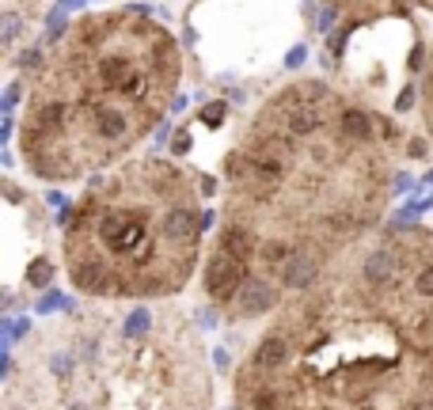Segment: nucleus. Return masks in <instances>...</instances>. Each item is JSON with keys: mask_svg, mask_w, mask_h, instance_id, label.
Masks as SVG:
<instances>
[{"mask_svg": "<svg viewBox=\"0 0 433 410\" xmlns=\"http://www.w3.org/2000/svg\"><path fill=\"white\" fill-rule=\"evenodd\" d=\"M285 353H289L285 338H281V334H270V338H262V342H259V350H255V365L270 372V369H278L281 361H285Z\"/></svg>", "mask_w": 433, "mask_h": 410, "instance_id": "0eeeda50", "label": "nucleus"}, {"mask_svg": "<svg viewBox=\"0 0 433 410\" xmlns=\"http://www.w3.org/2000/svg\"><path fill=\"white\" fill-rule=\"evenodd\" d=\"M259 255H262V258H266V263H270V266H274V263H289V247H285V244H274V239H270V244H266V247H262V251H259Z\"/></svg>", "mask_w": 433, "mask_h": 410, "instance_id": "9b49d317", "label": "nucleus"}, {"mask_svg": "<svg viewBox=\"0 0 433 410\" xmlns=\"http://www.w3.org/2000/svg\"><path fill=\"white\" fill-rule=\"evenodd\" d=\"M221 251L232 255L236 263H243V258L255 255V236H251L243 225H232V228H224V236H221Z\"/></svg>", "mask_w": 433, "mask_h": 410, "instance_id": "39448f33", "label": "nucleus"}, {"mask_svg": "<svg viewBox=\"0 0 433 410\" xmlns=\"http://www.w3.org/2000/svg\"><path fill=\"white\" fill-rule=\"evenodd\" d=\"M15 410H23V406H15Z\"/></svg>", "mask_w": 433, "mask_h": 410, "instance_id": "6ab92c4d", "label": "nucleus"}, {"mask_svg": "<svg viewBox=\"0 0 433 410\" xmlns=\"http://www.w3.org/2000/svg\"><path fill=\"white\" fill-rule=\"evenodd\" d=\"M422 4H429V8H433V0H422Z\"/></svg>", "mask_w": 433, "mask_h": 410, "instance_id": "a211bd4d", "label": "nucleus"}, {"mask_svg": "<svg viewBox=\"0 0 433 410\" xmlns=\"http://www.w3.org/2000/svg\"><path fill=\"white\" fill-rule=\"evenodd\" d=\"M243 285V266L236 263L232 255H213L209 266H205V289H209V296L216 300H228V296H236Z\"/></svg>", "mask_w": 433, "mask_h": 410, "instance_id": "f03ea898", "label": "nucleus"}, {"mask_svg": "<svg viewBox=\"0 0 433 410\" xmlns=\"http://www.w3.org/2000/svg\"><path fill=\"white\" fill-rule=\"evenodd\" d=\"M395 270H399V263H395L392 251H373V255L365 258V282L388 285V282H395Z\"/></svg>", "mask_w": 433, "mask_h": 410, "instance_id": "423d86ee", "label": "nucleus"}, {"mask_svg": "<svg viewBox=\"0 0 433 410\" xmlns=\"http://www.w3.org/2000/svg\"><path fill=\"white\" fill-rule=\"evenodd\" d=\"M148 323H153V312L137 308V312H129V319L122 323V334H126V338H137V334H145V331H148Z\"/></svg>", "mask_w": 433, "mask_h": 410, "instance_id": "1a4fd4ad", "label": "nucleus"}, {"mask_svg": "<svg viewBox=\"0 0 433 410\" xmlns=\"http://www.w3.org/2000/svg\"><path fill=\"white\" fill-rule=\"evenodd\" d=\"M58 42L31 95L23 148L53 179L103 164L164 118L175 91V42L145 12L91 15Z\"/></svg>", "mask_w": 433, "mask_h": 410, "instance_id": "f257e3e1", "label": "nucleus"}, {"mask_svg": "<svg viewBox=\"0 0 433 410\" xmlns=\"http://www.w3.org/2000/svg\"><path fill=\"white\" fill-rule=\"evenodd\" d=\"M414 289H418L422 296H433V266L418 270V277H414Z\"/></svg>", "mask_w": 433, "mask_h": 410, "instance_id": "ddd939ff", "label": "nucleus"}, {"mask_svg": "<svg viewBox=\"0 0 433 410\" xmlns=\"http://www.w3.org/2000/svg\"><path fill=\"white\" fill-rule=\"evenodd\" d=\"M72 282L91 293V289H99V282H107V270H103V263H96V258H77V263H72Z\"/></svg>", "mask_w": 433, "mask_h": 410, "instance_id": "6e6552de", "label": "nucleus"}, {"mask_svg": "<svg viewBox=\"0 0 433 410\" xmlns=\"http://www.w3.org/2000/svg\"><path fill=\"white\" fill-rule=\"evenodd\" d=\"M411 410H433V403L426 406V403H418V406H411Z\"/></svg>", "mask_w": 433, "mask_h": 410, "instance_id": "f3484780", "label": "nucleus"}, {"mask_svg": "<svg viewBox=\"0 0 433 410\" xmlns=\"http://www.w3.org/2000/svg\"><path fill=\"white\" fill-rule=\"evenodd\" d=\"M53 308H72V300H69V296H61V293H50V296H42L39 312H53Z\"/></svg>", "mask_w": 433, "mask_h": 410, "instance_id": "4468645a", "label": "nucleus"}, {"mask_svg": "<svg viewBox=\"0 0 433 410\" xmlns=\"http://www.w3.org/2000/svg\"><path fill=\"white\" fill-rule=\"evenodd\" d=\"M319 277V263L308 251H297V255H289V263H281V282L289 289H308Z\"/></svg>", "mask_w": 433, "mask_h": 410, "instance_id": "20e7f679", "label": "nucleus"}, {"mask_svg": "<svg viewBox=\"0 0 433 410\" xmlns=\"http://www.w3.org/2000/svg\"><path fill=\"white\" fill-rule=\"evenodd\" d=\"M205 122H221V107H209V110H205Z\"/></svg>", "mask_w": 433, "mask_h": 410, "instance_id": "dca6fc26", "label": "nucleus"}, {"mask_svg": "<svg viewBox=\"0 0 433 410\" xmlns=\"http://www.w3.org/2000/svg\"><path fill=\"white\" fill-rule=\"evenodd\" d=\"M236 304L243 315H262L274 308V289H270L262 277H243L240 293H236Z\"/></svg>", "mask_w": 433, "mask_h": 410, "instance_id": "7ed1b4c3", "label": "nucleus"}, {"mask_svg": "<svg viewBox=\"0 0 433 410\" xmlns=\"http://www.w3.org/2000/svg\"><path fill=\"white\" fill-rule=\"evenodd\" d=\"M255 410H278V395H270V391H262L255 399Z\"/></svg>", "mask_w": 433, "mask_h": 410, "instance_id": "2eb2a0df", "label": "nucleus"}, {"mask_svg": "<svg viewBox=\"0 0 433 410\" xmlns=\"http://www.w3.org/2000/svg\"><path fill=\"white\" fill-rule=\"evenodd\" d=\"M50 372L65 380V376L72 372V357H65V353H53V357H50Z\"/></svg>", "mask_w": 433, "mask_h": 410, "instance_id": "f8f14e48", "label": "nucleus"}, {"mask_svg": "<svg viewBox=\"0 0 433 410\" xmlns=\"http://www.w3.org/2000/svg\"><path fill=\"white\" fill-rule=\"evenodd\" d=\"M50 277H53V266L46 263V258H39V263L31 266V285L34 289H46V285H50Z\"/></svg>", "mask_w": 433, "mask_h": 410, "instance_id": "9d476101", "label": "nucleus"}]
</instances>
